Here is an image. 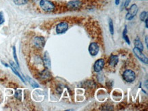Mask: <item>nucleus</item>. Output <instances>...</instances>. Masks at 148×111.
I'll use <instances>...</instances> for the list:
<instances>
[{"label": "nucleus", "instance_id": "obj_1", "mask_svg": "<svg viewBox=\"0 0 148 111\" xmlns=\"http://www.w3.org/2000/svg\"><path fill=\"white\" fill-rule=\"evenodd\" d=\"M40 6L45 12H50L55 10V6L52 1L49 0H40Z\"/></svg>", "mask_w": 148, "mask_h": 111}, {"label": "nucleus", "instance_id": "obj_2", "mask_svg": "<svg viewBox=\"0 0 148 111\" xmlns=\"http://www.w3.org/2000/svg\"><path fill=\"white\" fill-rule=\"evenodd\" d=\"M123 78L126 83H131L136 79V74L134 71L131 70H126L123 73Z\"/></svg>", "mask_w": 148, "mask_h": 111}, {"label": "nucleus", "instance_id": "obj_3", "mask_svg": "<svg viewBox=\"0 0 148 111\" xmlns=\"http://www.w3.org/2000/svg\"><path fill=\"white\" fill-rule=\"evenodd\" d=\"M138 6L136 4H132L131 6L130 7V8L128 10V12L126 15V20H132L135 16L136 15V14L138 12Z\"/></svg>", "mask_w": 148, "mask_h": 111}, {"label": "nucleus", "instance_id": "obj_4", "mask_svg": "<svg viewBox=\"0 0 148 111\" xmlns=\"http://www.w3.org/2000/svg\"><path fill=\"white\" fill-rule=\"evenodd\" d=\"M133 52H134V53L136 57H137L139 60L141 61L142 63H143V64H148V57H146L145 55L142 53V51L141 50H139V48H137L135 47L133 48Z\"/></svg>", "mask_w": 148, "mask_h": 111}, {"label": "nucleus", "instance_id": "obj_5", "mask_svg": "<svg viewBox=\"0 0 148 111\" xmlns=\"http://www.w3.org/2000/svg\"><path fill=\"white\" fill-rule=\"evenodd\" d=\"M69 25L67 22H61L56 27V33L57 34H63L68 29Z\"/></svg>", "mask_w": 148, "mask_h": 111}, {"label": "nucleus", "instance_id": "obj_6", "mask_svg": "<svg viewBox=\"0 0 148 111\" xmlns=\"http://www.w3.org/2000/svg\"><path fill=\"white\" fill-rule=\"evenodd\" d=\"M33 43L36 47L38 49H42L45 45V40L43 37L37 36L35 37L33 40Z\"/></svg>", "mask_w": 148, "mask_h": 111}, {"label": "nucleus", "instance_id": "obj_7", "mask_svg": "<svg viewBox=\"0 0 148 111\" xmlns=\"http://www.w3.org/2000/svg\"><path fill=\"white\" fill-rule=\"evenodd\" d=\"M99 50H100L99 45L96 42H91V44H89V53L90 55L93 56V57L96 56L98 55Z\"/></svg>", "mask_w": 148, "mask_h": 111}, {"label": "nucleus", "instance_id": "obj_8", "mask_svg": "<svg viewBox=\"0 0 148 111\" xmlns=\"http://www.w3.org/2000/svg\"><path fill=\"white\" fill-rule=\"evenodd\" d=\"M105 65V61L103 59H98V60L96 61L94 65V70L95 72H100L102 69L104 68Z\"/></svg>", "mask_w": 148, "mask_h": 111}, {"label": "nucleus", "instance_id": "obj_9", "mask_svg": "<svg viewBox=\"0 0 148 111\" xmlns=\"http://www.w3.org/2000/svg\"><path fill=\"white\" fill-rule=\"evenodd\" d=\"M82 6L81 0H72L67 3V7L70 10H78Z\"/></svg>", "mask_w": 148, "mask_h": 111}, {"label": "nucleus", "instance_id": "obj_10", "mask_svg": "<svg viewBox=\"0 0 148 111\" xmlns=\"http://www.w3.org/2000/svg\"><path fill=\"white\" fill-rule=\"evenodd\" d=\"M119 62V58L117 55H111L109 59V64L111 67H115Z\"/></svg>", "mask_w": 148, "mask_h": 111}, {"label": "nucleus", "instance_id": "obj_11", "mask_svg": "<svg viewBox=\"0 0 148 111\" xmlns=\"http://www.w3.org/2000/svg\"><path fill=\"white\" fill-rule=\"evenodd\" d=\"M43 61H44V64L45 67L49 69L50 68V57H49V55L48 53V52H45L44 55V58H43Z\"/></svg>", "mask_w": 148, "mask_h": 111}, {"label": "nucleus", "instance_id": "obj_12", "mask_svg": "<svg viewBox=\"0 0 148 111\" xmlns=\"http://www.w3.org/2000/svg\"><path fill=\"white\" fill-rule=\"evenodd\" d=\"M10 67H11V69H12V72H14V73L16 74V76L19 77L20 79L22 80L23 83H25V80H24V79H23V78L22 76H21V74H20V73H19V72H18V70H16V67L15 66V64L13 63L12 61H10Z\"/></svg>", "mask_w": 148, "mask_h": 111}, {"label": "nucleus", "instance_id": "obj_13", "mask_svg": "<svg viewBox=\"0 0 148 111\" xmlns=\"http://www.w3.org/2000/svg\"><path fill=\"white\" fill-rule=\"evenodd\" d=\"M40 77L42 80H46L50 79V77H51V74L48 71V70H44L40 73Z\"/></svg>", "mask_w": 148, "mask_h": 111}, {"label": "nucleus", "instance_id": "obj_14", "mask_svg": "<svg viewBox=\"0 0 148 111\" xmlns=\"http://www.w3.org/2000/svg\"><path fill=\"white\" fill-rule=\"evenodd\" d=\"M134 44H135V47L139 48V50H141V51H143L144 49V47H143V45L142 44L141 40L139 39V38H136L135 41H134Z\"/></svg>", "mask_w": 148, "mask_h": 111}, {"label": "nucleus", "instance_id": "obj_15", "mask_svg": "<svg viewBox=\"0 0 148 111\" xmlns=\"http://www.w3.org/2000/svg\"><path fill=\"white\" fill-rule=\"evenodd\" d=\"M127 32H128V29H127V26H125L124 27V29L123 30V32H122V37L124 39V40L126 42V43L128 45L130 44V39L128 38V36L127 35Z\"/></svg>", "mask_w": 148, "mask_h": 111}, {"label": "nucleus", "instance_id": "obj_16", "mask_svg": "<svg viewBox=\"0 0 148 111\" xmlns=\"http://www.w3.org/2000/svg\"><path fill=\"white\" fill-rule=\"evenodd\" d=\"M27 80H28L29 83L31 85L32 87H34V88H38L39 87V85H38V84L36 81H34V80L32 79V78H30V77H27Z\"/></svg>", "mask_w": 148, "mask_h": 111}, {"label": "nucleus", "instance_id": "obj_17", "mask_svg": "<svg viewBox=\"0 0 148 111\" xmlns=\"http://www.w3.org/2000/svg\"><path fill=\"white\" fill-rule=\"evenodd\" d=\"M109 31L111 35L114 34V27H113V22L112 19H109Z\"/></svg>", "mask_w": 148, "mask_h": 111}, {"label": "nucleus", "instance_id": "obj_18", "mask_svg": "<svg viewBox=\"0 0 148 111\" xmlns=\"http://www.w3.org/2000/svg\"><path fill=\"white\" fill-rule=\"evenodd\" d=\"M29 0H13L14 3H15L17 6H22L25 5L28 2Z\"/></svg>", "mask_w": 148, "mask_h": 111}, {"label": "nucleus", "instance_id": "obj_19", "mask_svg": "<svg viewBox=\"0 0 148 111\" xmlns=\"http://www.w3.org/2000/svg\"><path fill=\"white\" fill-rule=\"evenodd\" d=\"M148 12L147 11H143L141 13L140 16H139V18H140V20L141 21H144L145 19L148 18Z\"/></svg>", "mask_w": 148, "mask_h": 111}, {"label": "nucleus", "instance_id": "obj_20", "mask_svg": "<svg viewBox=\"0 0 148 111\" xmlns=\"http://www.w3.org/2000/svg\"><path fill=\"white\" fill-rule=\"evenodd\" d=\"M13 57H14V59L15 62H16V66H17V67H19V61H18V58H17V55H16V48H15V46H13Z\"/></svg>", "mask_w": 148, "mask_h": 111}, {"label": "nucleus", "instance_id": "obj_21", "mask_svg": "<svg viewBox=\"0 0 148 111\" xmlns=\"http://www.w3.org/2000/svg\"><path fill=\"white\" fill-rule=\"evenodd\" d=\"M14 97L17 98L18 100H21V90H18L16 91V93H15V95H14Z\"/></svg>", "mask_w": 148, "mask_h": 111}, {"label": "nucleus", "instance_id": "obj_22", "mask_svg": "<svg viewBox=\"0 0 148 111\" xmlns=\"http://www.w3.org/2000/svg\"><path fill=\"white\" fill-rule=\"evenodd\" d=\"M4 21H5V19H4L3 12H0V25H2Z\"/></svg>", "mask_w": 148, "mask_h": 111}, {"label": "nucleus", "instance_id": "obj_23", "mask_svg": "<svg viewBox=\"0 0 148 111\" xmlns=\"http://www.w3.org/2000/svg\"><path fill=\"white\" fill-rule=\"evenodd\" d=\"M130 1H131V0H126V1H125V4H124V6H125V8H128V5H129L130 3Z\"/></svg>", "mask_w": 148, "mask_h": 111}, {"label": "nucleus", "instance_id": "obj_24", "mask_svg": "<svg viewBox=\"0 0 148 111\" xmlns=\"http://www.w3.org/2000/svg\"><path fill=\"white\" fill-rule=\"evenodd\" d=\"M145 44H146V46L147 48H148V35L145 37Z\"/></svg>", "mask_w": 148, "mask_h": 111}, {"label": "nucleus", "instance_id": "obj_25", "mask_svg": "<svg viewBox=\"0 0 148 111\" xmlns=\"http://www.w3.org/2000/svg\"><path fill=\"white\" fill-rule=\"evenodd\" d=\"M145 21V27H146V28L148 29V18H147V19H145V21Z\"/></svg>", "mask_w": 148, "mask_h": 111}, {"label": "nucleus", "instance_id": "obj_26", "mask_svg": "<svg viewBox=\"0 0 148 111\" xmlns=\"http://www.w3.org/2000/svg\"><path fill=\"white\" fill-rule=\"evenodd\" d=\"M120 0H115V4H116L117 6L120 4Z\"/></svg>", "mask_w": 148, "mask_h": 111}]
</instances>
